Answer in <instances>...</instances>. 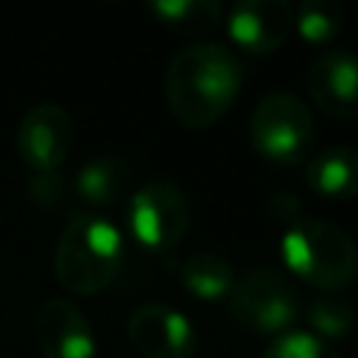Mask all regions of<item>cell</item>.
<instances>
[{"label": "cell", "mask_w": 358, "mask_h": 358, "mask_svg": "<svg viewBox=\"0 0 358 358\" xmlns=\"http://www.w3.org/2000/svg\"><path fill=\"white\" fill-rule=\"evenodd\" d=\"M266 210H268V215L274 221H280L285 227H291V224H296L302 218V201H299V196H294L288 190H274L266 199Z\"/></svg>", "instance_id": "obj_20"}, {"label": "cell", "mask_w": 358, "mask_h": 358, "mask_svg": "<svg viewBox=\"0 0 358 358\" xmlns=\"http://www.w3.org/2000/svg\"><path fill=\"white\" fill-rule=\"evenodd\" d=\"M28 201L39 210H53L64 201L67 196V182L59 171H42V173H31L28 179Z\"/></svg>", "instance_id": "obj_19"}, {"label": "cell", "mask_w": 358, "mask_h": 358, "mask_svg": "<svg viewBox=\"0 0 358 358\" xmlns=\"http://www.w3.org/2000/svg\"><path fill=\"white\" fill-rule=\"evenodd\" d=\"M182 285L204 302H215L229 296L232 285H235V268L229 260H224L215 252H193L185 257L182 268H179Z\"/></svg>", "instance_id": "obj_14"}, {"label": "cell", "mask_w": 358, "mask_h": 358, "mask_svg": "<svg viewBox=\"0 0 358 358\" xmlns=\"http://www.w3.org/2000/svg\"><path fill=\"white\" fill-rule=\"evenodd\" d=\"M344 11L327 0H305L294 8V28L310 45H327L341 34Z\"/></svg>", "instance_id": "obj_16"}, {"label": "cell", "mask_w": 358, "mask_h": 358, "mask_svg": "<svg viewBox=\"0 0 358 358\" xmlns=\"http://www.w3.org/2000/svg\"><path fill=\"white\" fill-rule=\"evenodd\" d=\"M243 87L241 59L218 42H193L173 53L165 70V101L185 129L221 120Z\"/></svg>", "instance_id": "obj_1"}, {"label": "cell", "mask_w": 358, "mask_h": 358, "mask_svg": "<svg viewBox=\"0 0 358 358\" xmlns=\"http://www.w3.org/2000/svg\"><path fill=\"white\" fill-rule=\"evenodd\" d=\"M308 185L324 199H355L358 196V151L347 145L327 148L308 159Z\"/></svg>", "instance_id": "obj_13"}, {"label": "cell", "mask_w": 358, "mask_h": 358, "mask_svg": "<svg viewBox=\"0 0 358 358\" xmlns=\"http://www.w3.org/2000/svg\"><path fill=\"white\" fill-rule=\"evenodd\" d=\"M305 87L313 103L333 117H358V56L350 50H327L308 67Z\"/></svg>", "instance_id": "obj_11"}, {"label": "cell", "mask_w": 358, "mask_h": 358, "mask_svg": "<svg viewBox=\"0 0 358 358\" xmlns=\"http://www.w3.org/2000/svg\"><path fill=\"white\" fill-rule=\"evenodd\" d=\"M308 322L319 333V338L333 341V338H344L352 330L355 313H352V305L341 294H322L319 299L310 302Z\"/></svg>", "instance_id": "obj_17"}, {"label": "cell", "mask_w": 358, "mask_h": 358, "mask_svg": "<svg viewBox=\"0 0 358 358\" xmlns=\"http://www.w3.org/2000/svg\"><path fill=\"white\" fill-rule=\"evenodd\" d=\"M285 266L308 285L336 294L358 277V246L324 218H299L282 235Z\"/></svg>", "instance_id": "obj_3"}, {"label": "cell", "mask_w": 358, "mask_h": 358, "mask_svg": "<svg viewBox=\"0 0 358 358\" xmlns=\"http://www.w3.org/2000/svg\"><path fill=\"white\" fill-rule=\"evenodd\" d=\"M129 179H131L129 162L123 157L103 154L78 168V173L73 179V190L90 207H112L126 199Z\"/></svg>", "instance_id": "obj_12"}, {"label": "cell", "mask_w": 358, "mask_h": 358, "mask_svg": "<svg viewBox=\"0 0 358 358\" xmlns=\"http://www.w3.org/2000/svg\"><path fill=\"white\" fill-rule=\"evenodd\" d=\"M229 39L246 53H274L294 31V8L285 0H241L227 14Z\"/></svg>", "instance_id": "obj_10"}, {"label": "cell", "mask_w": 358, "mask_h": 358, "mask_svg": "<svg viewBox=\"0 0 358 358\" xmlns=\"http://www.w3.org/2000/svg\"><path fill=\"white\" fill-rule=\"evenodd\" d=\"M313 115L294 92H268L252 112V148L274 165H302L313 151Z\"/></svg>", "instance_id": "obj_4"}, {"label": "cell", "mask_w": 358, "mask_h": 358, "mask_svg": "<svg viewBox=\"0 0 358 358\" xmlns=\"http://www.w3.org/2000/svg\"><path fill=\"white\" fill-rule=\"evenodd\" d=\"M263 358H341L338 350L305 330H285L268 341Z\"/></svg>", "instance_id": "obj_18"}, {"label": "cell", "mask_w": 358, "mask_h": 358, "mask_svg": "<svg viewBox=\"0 0 358 358\" xmlns=\"http://www.w3.org/2000/svg\"><path fill=\"white\" fill-rule=\"evenodd\" d=\"M123 266V235L103 215H73L53 249L56 280L81 296L103 291Z\"/></svg>", "instance_id": "obj_2"}, {"label": "cell", "mask_w": 358, "mask_h": 358, "mask_svg": "<svg viewBox=\"0 0 358 358\" xmlns=\"http://www.w3.org/2000/svg\"><path fill=\"white\" fill-rule=\"evenodd\" d=\"M34 336L42 358H95L98 341L84 310L64 299L50 296L36 308Z\"/></svg>", "instance_id": "obj_9"}, {"label": "cell", "mask_w": 358, "mask_h": 358, "mask_svg": "<svg viewBox=\"0 0 358 358\" xmlns=\"http://www.w3.org/2000/svg\"><path fill=\"white\" fill-rule=\"evenodd\" d=\"M227 299L232 322L255 336H280L296 319V294L277 268L257 266L235 277Z\"/></svg>", "instance_id": "obj_5"}, {"label": "cell", "mask_w": 358, "mask_h": 358, "mask_svg": "<svg viewBox=\"0 0 358 358\" xmlns=\"http://www.w3.org/2000/svg\"><path fill=\"white\" fill-rule=\"evenodd\" d=\"M190 196L168 179H151L129 199V229L151 252L173 249L190 229Z\"/></svg>", "instance_id": "obj_6"}, {"label": "cell", "mask_w": 358, "mask_h": 358, "mask_svg": "<svg viewBox=\"0 0 358 358\" xmlns=\"http://www.w3.org/2000/svg\"><path fill=\"white\" fill-rule=\"evenodd\" d=\"M73 148V117L59 103L31 106L17 126V157L34 171H59Z\"/></svg>", "instance_id": "obj_8"}, {"label": "cell", "mask_w": 358, "mask_h": 358, "mask_svg": "<svg viewBox=\"0 0 358 358\" xmlns=\"http://www.w3.org/2000/svg\"><path fill=\"white\" fill-rule=\"evenodd\" d=\"M148 8L162 25L182 36H207L224 20V8L215 0H168L151 3Z\"/></svg>", "instance_id": "obj_15"}, {"label": "cell", "mask_w": 358, "mask_h": 358, "mask_svg": "<svg viewBox=\"0 0 358 358\" xmlns=\"http://www.w3.org/2000/svg\"><path fill=\"white\" fill-rule=\"evenodd\" d=\"M126 336L143 358H193V324L165 302H143L126 319Z\"/></svg>", "instance_id": "obj_7"}]
</instances>
